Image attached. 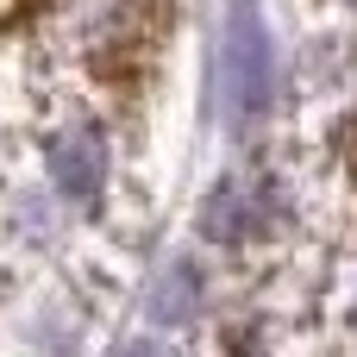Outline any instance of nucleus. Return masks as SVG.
<instances>
[{
  "mask_svg": "<svg viewBox=\"0 0 357 357\" xmlns=\"http://www.w3.org/2000/svg\"><path fill=\"white\" fill-rule=\"evenodd\" d=\"M276 100V44L257 0L226 6V107L238 126H257Z\"/></svg>",
  "mask_w": 357,
  "mask_h": 357,
  "instance_id": "nucleus-1",
  "label": "nucleus"
},
{
  "mask_svg": "<svg viewBox=\"0 0 357 357\" xmlns=\"http://www.w3.org/2000/svg\"><path fill=\"white\" fill-rule=\"evenodd\" d=\"M50 176H56V188L69 195V201H94L100 195V176H107V151H100V138L94 132H63V138H50Z\"/></svg>",
  "mask_w": 357,
  "mask_h": 357,
  "instance_id": "nucleus-2",
  "label": "nucleus"
},
{
  "mask_svg": "<svg viewBox=\"0 0 357 357\" xmlns=\"http://www.w3.org/2000/svg\"><path fill=\"white\" fill-rule=\"evenodd\" d=\"M251 226H257V195L245 182H220L201 201V232L213 245H238V238H251Z\"/></svg>",
  "mask_w": 357,
  "mask_h": 357,
  "instance_id": "nucleus-3",
  "label": "nucleus"
},
{
  "mask_svg": "<svg viewBox=\"0 0 357 357\" xmlns=\"http://www.w3.org/2000/svg\"><path fill=\"white\" fill-rule=\"evenodd\" d=\"M201 307V270L195 264H169L163 276H157V289H151V314L163 320V326H176V320H188Z\"/></svg>",
  "mask_w": 357,
  "mask_h": 357,
  "instance_id": "nucleus-4",
  "label": "nucleus"
},
{
  "mask_svg": "<svg viewBox=\"0 0 357 357\" xmlns=\"http://www.w3.org/2000/svg\"><path fill=\"white\" fill-rule=\"evenodd\" d=\"M119 357H176L169 345H157V339H138V345H126Z\"/></svg>",
  "mask_w": 357,
  "mask_h": 357,
  "instance_id": "nucleus-5",
  "label": "nucleus"
},
{
  "mask_svg": "<svg viewBox=\"0 0 357 357\" xmlns=\"http://www.w3.org/2000/svg\"><path fill=\"white\" fill-rule=\"evenodd\" d=\"M345 6H357V0H345Z\"/></svg>",
  "mask_w": 357,
  "mask_h": 357,
  "instance_id": "nucleus-6",
  "label": "nucleus"
}]
</instances>
